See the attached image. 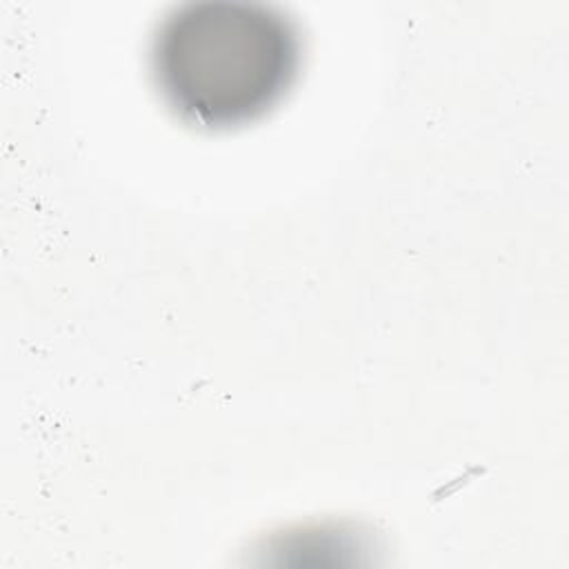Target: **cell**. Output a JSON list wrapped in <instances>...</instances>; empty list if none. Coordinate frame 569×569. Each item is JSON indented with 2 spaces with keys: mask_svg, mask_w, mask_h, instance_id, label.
Instances as JSON below:
<instances>
[{
  "mask_svg": "<svg viewBox=\"0 0 569 569\" xmlns=\"http://www.w3.org/2000/svg\"><path fill=\"white\" fill-rule=\"evenodd\" d=\"M296 22L262 2L200 0L173 7L151 38L153 84L182 122L229 131L260 120L298 80Z\"/></svg>",
  "mask_w": 569,
  "mask_h": 569,
  "instance_id": "cell-1",
  "label": "cell"
}]
</instances>
